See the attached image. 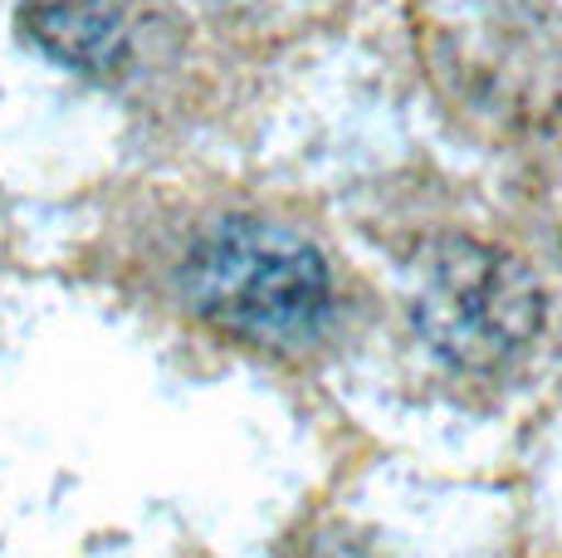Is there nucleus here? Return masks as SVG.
I'll use <instances>...</instances> for the list:
<instances>
[{"label": "nucleus", "mask_w": 562, "mask_h": 558, "mask_svg": "<svg viewBox=\"0 0 562 558\" xmlns=\"http://www.w3.org/2000/svg\"><path fill=\"white\" fill-rule=\"evenodd\" d=\"M411 319L450 368L494 372L538 338L543 289L514 255L470 235H446L420 260Z\"/></svg>", "instance_id": "f03ea898"}, {"label": "nucleus", "mask_w": 562, "mask_h": 558, "mask_svg": "<svg viewBox=\"0 0 562 558\" xmlns=\"http://www.w3.org/2000/svg\"><path fill=\"white\" fill-rule=\"evenodd\" d=\"M181 294L205 324L255 348L294 353L323 334L333 279L304 235L265 216H221L191 241Z\"/></svg>", "instance_id": "f257e3e1"}, {"label": "nucleus", "mask_w": 562, "mask_h": 558, "mask_svg": "<svg viewBox=\"0 0 562 558\" xmlns=\"http://www.w3.org/2000/svg\"><path fill=\"white\" fill-rule=\"evenodd\" d=\"M25 35L79 74H113L127 59L123 0H20Z\"/></svg>", "instance_id": "7ed1b4c3"}]
</instances>
